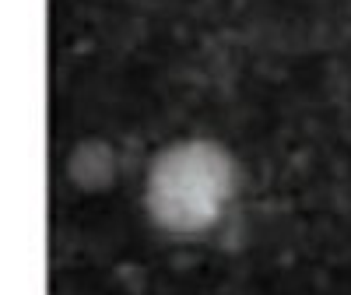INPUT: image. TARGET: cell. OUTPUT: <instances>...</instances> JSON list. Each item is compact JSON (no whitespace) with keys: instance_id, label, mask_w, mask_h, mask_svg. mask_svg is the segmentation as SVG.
Listing matches in <instances>:
<instances>
[{"instance_id":"6da1fadb","label":"cell","mask_w":351,"mask_h":295,"mask_svg":"<svg viewBox=\"0 0 351 295\" xmlns=\"http://www.w3.org/2000/svg\"><path fill=\"white\" fill-rule=\"evenodd\" d=\"M232 197L236 158L211 137H190L162 148L144 180V208L152 222L176 235L215 228Z\"/></svg>"}]
</instances>
